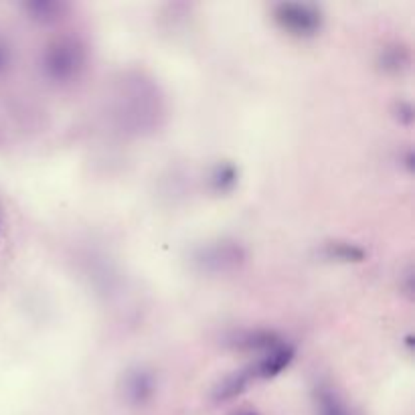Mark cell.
Here are the masks:
<instances>
[{
    "mask_svg": "<svg viewBox=\"0 0 415 415\" xmlns=\"http://www.w3.org/2000/svg\"><path fill=\"white\" fill-rule=\"evenodd\" d=\"M324 254L330 259H336V262H345V264H359V262H365L367 259V252L355 245V243L348 242H333L328 243L324 247Z\"/></svg>",
    "mask_w": 415,
    "mask_h": 415,
    "instance_id": "ba28073f",
    "label": "cell"
},
{
    "mask_svg": "<svg viewBox=\"0 0 415 415\" xmlns=\"http://www.w3.org/2000/svg\"><path fill=\"white\" fill-rule=\"evenodd\" d=\"M28 13H31V18H35L37 23H55L57 18H61V13L65 9V4H57V2H31L25 6Z\"/></svg>",
    "mask_w": 415,
    "mask_h": 415,
    "instance_id": "30bf717a",
    "label": "cell"
},
{
    "mask_svg": "<svg viewBox=\"0 0 415 415\" xmlns=\"http://www.w3.org/2000/svg\"><path fill=\"white\" fill-rule=\"evenodd\" d=\"M237 180H239V173L237 168L231 164V162H221L217 164L211 173V188L219 195H225L231 193L233 188L237 187Z\"/></svg>",
    "mask_w": 415,
    "mask_h": 415,
    "instance_id": "9c48e42d",
    "label": "cell"
},
{
    "mask_svg": "<svg viewBox=\"0 0 415 415\" xmlns=\"http://www.w3.org/2000/svg\"><path fill=\"white\" fill-rule=\"evenodd\" d=\"M399 107H403V109H401V114H397V118H399L403 124H411V120H414V107H411V104L401 102Z\"/></svg>",
    "mask_w": 415,
    "mask_h": 415,
    "instance_id": "4fadbf2b",
    "label": "cell"
},
{
    "mask_svg": "<svg viewBox=\"0 0 415 415\" xmlns=\"http://www.w3.org/2000/svg\"><path fill=\"white\" fill-rule=\"evenodd\" d=\"M294 361V348L288 345H280L274 350L266 352L259 361L254 365L255 377L257 379H274L290 367V362Z\"/></svg>",
    "mask_w": 415,
    "mask_h": 415,
    "instance_id": "277c9868",
    "label": "cell"
},
{
    "mask_svg": "<svg viewBox=\"0 0 415 415\" xmlns=\"http://www.w3.org/2000/svg\"><path fill=\"white\" fill-rule=\"evenodd\" d=\"M124 393L132 405H144L156 393V377L144 367H136L124 377Z\"/></svg>",
    "mask_w": 415,
    "mask_h": 415,
    "instance_id": "3957f363",
    "label": "cell"
},
{
    "mask_svg": "<svg viewBox=\"0 0 415 415\" xmlns=\"http://www.w3.org/2000/svg\"><path fill=\"white\" fill-rule=\"evenodd\" d=\"M381 63H383V69L387 71H401L409 63V55L403 47H393L381 55Z\"/></svg>",
    "mask_w": 415,
    "mask_h": 415,
    "instance_id": "7c38bea8",
    "label": "cell"
},
{
    "mask_svg": "<svg viewBox=\"0 0 415 415\" xmlns=\"http://www.w3.org/2000/svg\"><path fill=\"white\" fill-rule=\"evenodd\" d=\"M85 59L87 55L80 41L65 37L57 39L47 47L41 59V69L47 75V80L53 83H71L85 69Z\"/></svg>",
    "mask_w": 415,
    "mask_h": 415,
    "instance_id": "6da1fadb",
    "label": "cell"
},
{
    "mask_svg": "<svg viewBox=\"0 0 415 415\" xmlns=\"http://www.w3.org/2000/svg\"><path fill=\"white\" fill-rule=\"evenodd\" d=\"M318 415H350L347 405L338 399L333 389H318Z\"/></svg>",
    "mask_w": 415,
    "mask_h": 415,
    "instance_id": "8fae6325",
    "label": "cell"
},
{
    "mask_svg": "<svg viewBox=\"0 0 415 415\" xmlns=\"http://www.w3.org/2000/svg\"><path fill=\"white\" fill-rule=\"evenodd\" d=\"M245 415H254V414H245Z\"/></svg>",
    "mask_w": 415,
    "mask_h": 415,
    "instance_id": "9a60e30c",
    "label": "cell"
},
{
    "mask_svg": "<svg viewBox=\"0 0 415 415\" xmlns=\"http://www.w3.org/2000/svg\"><path fill=\"white\" fill-rule=\"evenodd\" d=\"M274 18L281 31L302 39L318 35L324 23L322 11L312 2H278L274 6Z\"/></svg>",
    "mask_w": 415,
    "mask_h": 415,
    "instance_id": "7a4b0ae2",
    "label": "cell"
},
{
    "mask_svg": "<svg viewBox=\"0 0 415 415\" xmlns=\"http://www.w3.org/2000/svg\"><path fill=\"white\" fill-rule=\"evenodd\" d=\"M9 61H11V53H9V47L6 45H0V71L9 68Z\"/></svg>",
    "mask_w": 415,
    "mask_h": 415,
    "instance_id": "5bb4252c",
    "label": "cell"
},
{
    "mask_svg": "<svg viewBox=\"0 0 415 415\" xmlns=\"http://www.w3.org/2000/svg\"><path fill=\"white\" fill-rule=\"evenodd\" d=\"M199 259H201L205 268L225 269L242 264L243 252L242 247L235 245V243H221V245H215V247L205 249Z\"/></svg>",
    "mask_w": 415,
    "mask_h": 415,
    "instance_id": "52a82bcc",
    "label": "cell"
},
{
    "mask_svg": "<svg viewBox=\"0 0 415 415\" xmlns=\"http://www.w3.org/2000/svg\"><path fill=\"white\" fill-rule=\"evenodd\" d=\"M255 371L254 367H247V369H242V371H235L231 373L225 379H221V383L215 387L213 397L215 401H229V399H235L237 395H242L247 391V387L254 383Z\"/></svg>",
    "mask_w": 415,
    "mask_h": 415,
    "instance_id": "8992f818",
    "label": "cell"
},
{
    "mask_svg": "<svg viewBox=\"0 0 415 415\" xmlns=\"http://www.w3.org/2000/svg\"><path fill=\"white\" fill-rule=\"evenodd\" d=\"M229 345L237 350H245V352H269L276 347H280L281 340L278 335L269 333V330H245V333H237L235 336H231Z\"/></svg>",
    "mask_w": 415,
    "mask_h": 415,
    "instance_id": "5b68a950",
    "label": "cell"
}]
</instances>
